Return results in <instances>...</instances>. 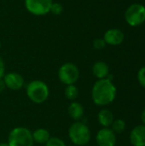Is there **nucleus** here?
Instances as JSON below:
<instances>
[{
	"label": "nucleus",
	"instance_id": "f257e3e1",
	"mask_svg": "<svg viewBox=\"0 0 145 146\" xmlns=\"http://www.w3.org/2000/svg\"><path fill=\"white\" fill-rule=\"evenodd\" d=\"M116 87L109 79L98 80L91 90V98L95 104L105 106L111 104L116 97Z\"/></svg>",
	"mask_w": 145,
	"mask_h": 146
},
{
	"label": "nucleus",
	"instance_id": "f03ea898",
	"mask_svg": "<svg viewBox=\"0 0 145 146\" xmlns=\"http://www.w3.org/2000/svg\"><path fill=\"white\" fill-rule=\"evenodd\" d=\"M49 87L41 80H32L26 86V95L35 104H42L49 98Z\"/></svg>",
	"mask_w": 145,
	"mask_h": 146
},
{
	"label": "nucleus",
	"instance_id": "7ed1b4c3",
	"mask_svg": "<svg viewBox=\"0 0 145 146\" xmlns=\"http://www.w3.org/2000/svg\"><path fill=\"white\" fill-rule=\"evenodd\" d=\"M68 136L72 143L76 145L83 146L89 143L91 139V132L85 123L77 121L69 127Z\"/></svg>",
	"mask_w": 145,
	"mask_h": 146
},
{
	"label": "nucleus",
	"instance_id": "20e7f679",
	"mask_svg": "<svg viewBox=\"0 0 145 146\" xmlns=\"http://www.w3.org/2000/svg\"><path fill=\"white\" fill-rule=\"evenodd\" d=\"M33 139L31 131L23 127L14 128L9 134V146H33Z\"/></svg>",
	"mask_w": 145,
	"mask_h": 146
},
{
	"label": "nucleus",
	"instance_id": "39448f33",
	"mask_svg": "<svg viewBox=\"0 0 145 146\" xmlns=\"http://www.w3.org/2000/svg\"><path fill=\"white\" fill-rule=\"evenodd\" d=\"M125 19L132 27L142 25L145 21V7L141 3L131 4L126 10Z\"/></svg>",
	"mask_w": 145,
	"mask_h": 146
},
{
	"label": "nucleus",
	"instance_id": "423d86ee",
	"mask_svg": "<svg viewBox=\"0 0 145 146\" xmlns=\"http://www.w3.org/2000/svg\"><path fill=\"white\" fill-rule=\"evenodd\" d=\"M58 77L61 82L68 86L73 85L79 77V71L78 67L72 62H66L62 64L58 71Z\"/></svg>",
	"mask_w": 145,
	"mask_h": 146
},
{
	"label": "nucleus",
	"instance_id": "0eeeda50",
	"mask_svg": "<svg viewBox=\"0 0 145 146\" xmlns=\"http://www.w3.org/2000/svg\"><path fill=\"white\" fill-rule=\"evenodd\" d=\"M53 0H25L26 10L34 15H44L50 10Z\"/></svg>",
	"mask_w": 145,
	"mask_h": 146
},
{
	"label": "nucleus",
	"instance_id": "6e6552de",
	"mask_svg": "<svg viewBox=\"0 0 145 146\" xmlns=\"http://www.w3.org/2000/svg\"><path fill=\"white\" fill-rule=\"evenodd\" d=\"M96 141L98 146H115L116 135L112 129L103 127L97 133Z\"/></svg>",
	"mask_w": 145,
	"mask_h": 146
},
{
	"label": "nucleus",
	"instance_id": "1a4fd4ad",
	"mask_svg": "<svg viewBox=\"0 0 145 146\" xmlns=\"http://www.w3.org/2000/svg\"><path fill=\"white\" fill-rule=\"evenodd\" d=\"M3 81L5 83L6 87L14 91H18L21 89L24 85L23 77L21 74L14 72L5 74L3 76Z\"/></svg>",
	"mask_w": 145,
	"mask_h": 146
},
{
	"label": "nucleus",
	"instance_id": "9d476101",
	"mask_svg": "<svg viewBox=\"0 0 145 146\" xmlns=\"http://www.w3.org/2000/svg\"><path fill=\"white\" fill-rule=\"evenodd\" d=\"M125 38L123 32L117 28H112L108 30L103 36V39L107 44L109 45H119Z\"/></svg>",
	"mask_w": 145,
	"mask_h": 146
},
{
	"label": "nucleus",
	"instance_id": "9b49d317",
	"mask_svg": "<svg viewBox=\"0 0 145 146\" xmlns=\"http://www.w3.org/2000/svg\"><path fill=\"white\" fill-rule=\"evenodd\" d=\"M130 141L133 146H145V126H136L130 133Z\"/></svg>",
	"mask_w": 145,
	"mask_h": 146
},
{
	"label": "nucleus",
	"instance_id": "f8f14e48",
	"mask_svg": "<svg viewBox=\"0 0 145 146\" xmlns=\"http://www.w3.org/2000/svg\"><path fill=\"white\" fill-rule=\"evenodd\" d=\"M92 73L94 76L99 80L106 79L109 75V68L106 62L98 61L94 63L92 67Z\"/></svg>",
	"mask_w": 145,
	"mask_h": 146
},
{
	"label": "nucleus",
	"instance_id": "ddd939ff",
	"mask_svg": "<svg viewBox=\"0 0 145 146\" xmlns=\"http://www.w3.org/2000/svg\"><path fill=\"white\" fill-rule=\"evenodd\" d=\"M97 119H98L100 125L103 126V127H110L115 121L113 113L109 110H107V109H103L98 113Z\"/></svg>",
	"mask_w": 145,
	"mask_h": 146
},
{
	"label": "nucleus",
	"instance_id": "4468645a",
	"mask_svg": "<svg viewBox=\"0 0 145 146\" xmlns=\"http://www.w3.org/2000/svg\"><path fill=\"white\" fill-rule=\"evenodd\" d=\"M68 114L74 121H79L84 115V108L81 104L73 102L68 107Z\"/></svg>",
	"mask_w": 145,
	"mask_h": 146
},
{
	"label": "nucleus",
	"instance_id": "2eb2a0df",
	"mask_svg": "<svg viewBox=\"0 0 145 146\" xmlns=\"http://www.w3.org/2000/svg\"><path fill=\"white\" fill-rule=\"evenodd\" d=\"M32 134L33 141L38 144H46L50 138L49 131L44 128H38L32 133Z\"/></svg>",
	"mask_w": 145,
	"mask_h": 146
},
{
	"label": "nucleus",
	"instance_id": "dca6fc26",
	"mask_svg": "<svg viewBox=\"0 0 145 146\" xmlns=\"http://www.w3.org/2000/svg\"><path fill=\"white\" fill-rule=\"evenodd\" d=\"M79 95V90L74 85H68L65 89V96L68 100L73 101Z\"/></svg>",
	"mask_w": 145,
	"mask_h": 146
},
{
	"label": "nucleus",
	"instance_id": "f3484780",
	"mask_svg": "<svg viewBox=\"0 0 145 146\" xmlns=\"http://www.w3.org/2000/svg\"><path fill=\"white\" fill-rule=\"evenodd\" d=\"M111 127H112V131L115 133H122L126 129V122L122 119H117L114 121Z\"/></svg>",
	"mask_w": 145,
	"mask_h": 146
},
{
	"label": "nucleus",
	"instance_id": "a211bd4d",
	"mask_svg": "<svg viewBox=\"0 0 145 146\" xmlns=\"http://www.w3.org/2000/svg\"><path fill=\"white\" fill-rule=\"evenodd\" d=\"M45 146H66L65 143L59 138H50V139L45 144Z\"/></svg>",
	"mask_w": 145,
	"mask_h": 146
},
{
	"label": "nucleus",
	"instance_id": "6ab92c4d",
	"mask_svg": "<svg viewBox=\"0 0 145 146\" xmlns=\"http://www.w3.org/2000/svg\"><path fill=\"white\" fill-rule=\"evenodd\" d=\"M63 11V7L61 3H53L51 7H50V12H51L53 15H61Z\"/></svg>",
	"mask_w": 145,
	"mask_h": 146
},
{
	"label": "nucleus",
	"instance_id": "aec40b11",
	"mask_svg": "<svg viewBox=\"0 0 145 146\" xmlns=\"http://www.w3.org/2000/svg\"><path fill=\"white\" fill-rule=\"evenodd\" d=\"M138 80L141 86L145 88V67L141 68L138 73Z\"/></svg>",
	"mask_w": 145,
	"mask_h": 146
},
{
	"label": "nucleus",
	"instance_id": "412c9836",
	"mask_svg": "<svg viewBox=\"0 0 145 146\" xmlns=\"http://www.w3.org/2000/svg\"><path fill=\"white\" fill-rule=\"evenodd\" d=\"M106 43L103 38H96L93 41V47L96 50H103L106 46Z\"/></svg>",
	"mask_w": 145,
	"mask_h": 146
},
{
	"label": "nucleus",
	"instance_id": "4be33fe9",
	"mask_svg": "<svg viewBox=\"0 0 145 146\" xmlns=\"http://www.w3.org/2000/svg\"><path fill=\"white\" fill-rule=\"evenodd\" d=\"M4 72H5L4 62H3V58L0 56V79L3 78V76H4Z\"/></svg>",
	"mask_w": 145,
	"mask_h": 146
},
{
	"label": "nucleus",
	"instance_id": "5701e85b",
	"mask_svg": "<svg viewBox=\"0 0 145 146\" xmlns=\"http://www.w3.org/2000/svg\"><path fill=\"white\" fill-rule=\"evenodd\" d=\"M5 88H6V86L3 81V79L2 78V79H0V92H3Z\"/></svg>",
	"mask_w": 145,
	"mask_h": 146
},
{
	"label": "nucleus",
	"instance_id": "b1692460",
	"mask_svg": "<svg viewBox=\"0 0 145 146\" xmlns=\"http://www.w3.org/2000/svg\"><path fill=\"white\" fill-rule=\"evenodd\" d=\"M141 119H142V122H143V125L145 126V109L143 110L142 114H141Z\"/></svg>",
	"mask_w": 145,
	"mask_h": 146
},
{
	"label": "nucleus",
	"instance_id": "393cba45",
	"mask_svg": "<svg viewBox=\"0 0 145 146\" xmlns=\"http://www.w3.org/2000/svg\"><path fill=\"white\" fill-rule=\"evenodd\" d=\"M0 146H9L8 143H0Z\"/></svg>",
	"mask_w": 145,
	"mask_h": 146
},
{
	"label": "nucleus",
	"instance_id": "a878e982",
	"mask_svg": "<svg viewBox=\"0 0 145 146\" xmlns=\"http://www.w3.org/2000/svg\"><path fill=\"white\" fill-rule=\"evenodd\" d=\"M0 48H1V41H0Z\"/></svg>",
	"mask_w": 145,
	"mask_h": 146
}]
</instances>
